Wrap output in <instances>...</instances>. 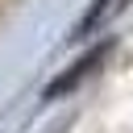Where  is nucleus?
I'll list each match as a JSON object with an SVG mask.
<instances>
[{
	"label": "nucleus",
	"instance_id": "nucleus-1",
	"mask_svg": "<svg viewBox=\"0 0 133 133\" xmlns=\"http://www.w3.org/2000/svg\"><path fill=\"white\" fill-rule=\"evenodd\" d=\"M100 58H104V46H100V50H91V54H87L83 62H75V71H71V75H62L58 83H50V87H46V96L54 100V96H62L66 87H75V79H83V75H87V71H91V66L100 62Z\"/></svg>",
	"mask_w": 133,
	"mask_h": 133
}]
</instances>
